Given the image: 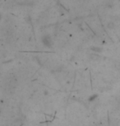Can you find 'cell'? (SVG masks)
Segmentation results:
<instances>
[{
  "instance_id": "obj_1",
  "label": "cell",
  "mask_w": 120,
  "mask_h": 126,
  "mask_svg": "<svg viewBox=\"0 0 120 126\" xmlns=\"http://www.w3.org/2000/svg\"><path fill=\"white\" fill-rule=\"evenodd\" d=\"M42 43L44 44V46L51 48L53 42H52V40H51L50 36H49V35H44V36L42 37Z\"/></svg>"
},
{
  "instance_id": "obj_2",
  "label": "cell",
  "mask_w": 120,
  "mask_h": 126,
  "mask_svg": "<svg viewBox=\"0 0 120 126\" xmlns=\"http://www.w3.org/2000/svg\"><path fill=\"white\" fill-rule=\"evenodd\" d=\"M91 49L94 52H97V53H100V52L102 51V49L100 47H98V46H92L91 48Z\"/></svg>"
},
{
  "instance_id": "obj_3",
  "label": "cell",
  "mask_w": 120,
  "mask_h": 126,
  "mask_svg": "<svg viewBox=\"0 0 120 126\" xmlns=\"http://www.w3.org/2000/svg\"><path fill=\"white\" fill-rule=\"evenodd\" d=\"M96 97H97V95H93V96H91V98H89V101H92L93 100H95Z\"/></svg>"
}]
</instances>
